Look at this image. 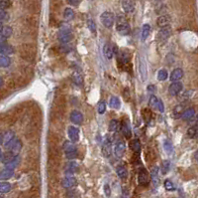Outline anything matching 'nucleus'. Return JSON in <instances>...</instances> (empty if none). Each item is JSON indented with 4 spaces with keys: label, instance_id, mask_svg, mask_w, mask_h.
<instances>
[{
    "label": "nucleus",
    "instance_id": "59",
    "mask_svg": "<svg viewBox=\"0 0 198 198\" xmlns=\"http://www.w3.org/2000/svg\"><path fill=\"white\" fill-rule=\"evenodd\" d=\"M1 154H2V151H1V148H0V156H1Z\"/></svg>",
    "mask_w": 198,
    "mask_h": 198
},
{
    "label": "nucleus",
    "instance_id": "27",
    "mask_svg": "<svg viewBox=\"0 0 198 198\" xmlns=\"http://www.w3.org/2000/svg\"><path fill=\"white\" fill-rule=\"evenodd\" d=\"M150 32V26L149 24H144L142 28V35H141V39L142 41H145L147 38L149 37Z\"/></svg>",
    "mask_w": 198,
    "mask_h": 198
},
{
    "label": "nucleus",
    "instance_id": "12",
    "mask_svg": "<svg viewBox=\"0 0 198 198\" xmlns=\"http://www.w3.org/2000/svg\"><path fill=\"white\" fill-rule=\"evenodd\" d=\"M122 7L126 13H132L136 7L135 0H122Z\"/></svg>",
    "mask_w": 198,
    "mask_h": 198
},
{
    "label": "nucleus",
    "instance_id": "24",
    "mask_svg": "<svg viewBox=\"0 0 198 198\" xmlns=\"http://www.w3.org/2000/svg\"><path fill=\"white\" fill-rule=\"evenodd\" d=\"M78 170V164L75 161H70L69 163H67L66 168H65V172L69 174H72L74 172H76Z\"/></svg>",
    "mask_w": 198,
    "mask_h": 198
},
{
    "label": "nucleus",
    "instance_id": "32",
    "mask_svg": "<svg viewBox=\"0 0 198 198\" xmlns=\"http://www.w3.org/2000/svg\"><path fill=\"white\" fill-rule=\"evenodd\" d=\"M10 64H11V61L9 58L4 56V55H0V67L6 68V67H9Z\"/></svg>",
    "mask_w": 198,
    "mask_h": 198
},
{
    "label": "nucleus",
    "instance_id": "38",
    "mask_svg": "<svg viewBox=\"0 0 198 198\" xmlns=\"http://www.w3.org/2000/svg\"><path fill=\"white\" fill-rule=\"evenodd\" d=\"M63 17H65L66 21H69V20H71V19H73V17H74L73 10L71 8H66L65 10V13H63Z\"/></svg>",
    "mask_w": 198,
    "mask_h": 198
},
{
    "label": "nucleus",
    "instance_id": "22",
    "mask_svg": "<svg viewBox=\"0 0 198 198\" xmlns=\"http://www.w3.org/2000/svg\"><path fill=\"white\" fill-rule=\"evenodd\" d=\"M13 175H14V170H12V169L5 168V169H3L2 171H0V179H2V180L9 179V178H11Z\"/></svg>",
    "mask_w": 198,
    "mask_h": 198
},
{
    "label": "nucleus",
    "instance_id": "14",
    "mask_svg": "<svg viewBox=\"0 0 198 198\" xmlns=\"http://www.w3.org/2000/svg\"><path fill=\"white\" fill-rule=\"evenodd\" d=\"M21 148H22V142L19 140H14L13 141H12V144L9 148L10 152L13 154L14 156H17V154L20 152Z\"/></svg>",
    "mask_w": 198,
    "mask_h": 198
},
{
    "label": "nucleus",
    "instance_id": "21",
    "mask_svg": "<svg viewBox=\"0 0 198 198\" xmlns=\"http://www.w3.org/2000/svg\"><path fill=\"white\" fill-rule=\"evenodd\" d=\"M103 53H104L105 55V57L107 59H112L113 58V55H114V49L111 47V45L109 44V43H106V44L104 45V47H103Z\"/></svg>",
    "mask_w": 198,
    "mask_h": 198
},
{
    "label": "nucleus",
    "instance_id": "45",
    "mask_svg": "<svg viewBox=\"0 0 198 198\" xmlns=\"http://www.w3.org/2000/svg\"><path fill=\"white\" fill-rule=\"evenodd\" d=\"M87 26H88L89 30H90L92 33H95V32H96V25H95V23H94L93 20H91V19H89V20L87 21Z\"/></svg>",
    "mask_w": 198,
    "mask_h": 198
},
{
    "label": "nucleus",
    "instance_id": "9",
    "mask_svg": "<svg viewBox=\"0 0 198 198\" xmlns=\"http://www.w3.org/2000/svg\"><path fill=\"white\" fill-rule=\"evenodd\" d=\"M14 140H15V133L13 132H11V130H9V132H7L5 134H4V136H2V142H3L4 146H5V148L9 149L12 141H13Z\"/></svg>",
    "mask_w": 198,
    "mask_h": 198
},
{
    "label": "nucleus",
    "instance_id": "11",
    "mask_svg": "<svg viewBox=\"0 0 198 198\" xmlns=\"http://www.w3.org/2000/svg\"><path fill=\"white\" fill-rule=\"evenodd\" d=\"M170 35H171V28H170L169 26L168 27H164V28H161L160 30V32L157 34V38L160 41H165L168 40V39L170 37Z\"/></svg>",
    "mask_w": 198,
    "mask_h": 198
},
{
    "label": "nucleus",
    "instance_id": "19",
    "mask_svg": "<svg viewBox=\"0 0 198 198\" xmlns=\"http://www.w3.org/2000/svg\"><path fill=\"white\" fill-rule=\"evenodd\" d=\"M150 178H152V182L154 186V188H157L158 184H160V177H158V168L157 166L152 169V173H150Z\"/></svg>",
    "mask_w": 198,
    "mask_h": 198
},
{
    "label": "nucleus",
    "instance_id": "46",
    "mask_svg": "<svg viewBox=\"0 0 198 198\" xmlns=\"http://www.w3.org/2000/svg\"><path fill=\"white\" fill-rule=\"evenodd\" d=\"M10 7V1L9 0H0V9L5 10Z\"/></svg>",
    "mask_w": 198,
    "mask_h": 198
},
{
    "label": "nucleus",
    "instance_id": "34",
    "mask_svg": "<svg viewBox=\"0 0 198 198\" xmlns=\"http://www.w3.org/2000/svg\"><path fill=\"white\" fill-rule=\"evenodd\" d=\"M169 167H170V162L169 160L168 159H165L161 162V172L162 174H166L168 171H169Z\"/></svg>",
    "mask_w": 198,
    "mask_h": 198
},
{
    "label": "nucleus",
    "instance_id": "41",
    "mask_svg": "<svg viewBox=\"0 0 198 198\" xmlns=\"http://www.w3.org/2000/svg\"><path fill=\"white\" fill-rule=\"evenodd\" d=\"M187 136L191 138H194L197 136V126H190V128L187 129Z\"/></svg>",
    "mask_w": 198,
    "mask_h": 198
},
{
    "label": "nucleus",
    "instance_id": "57",
    "mask_svg": "<svg viewBox=\"0 0 198 198\" xmlns=\"http://www.w3.org/2000/svg\"><path fill=\"white\" fill-rule=\"evenodd\" d=\"M2 28H3V25H2V23L0 22V32H1V30H2Z\"/></svg>",
    "mask_w": 198,
    "mask_h": 198
},
{
    "label": "nucleus",
    "instance_id": "56",
    "mask_svg": "<svg viewBox=\"0 0 198 198\" xmlns=\"http://www.w3.org/2000/svg\"><path fill=\"white\" fill-rule=\"evenodd\" d=\"M2 85H3V79L0 77V88L2 87Z\"/></svg>",
    "mask_w": 198,
    "mask_h": 198
},
{
    "label": "nucleus",
    "instance_id": "43",
    "mask_svg": "<svg viewBox=\"0 0 198 198\" xmlns=\"http://www.w3.org/2000/svg\"><path fill=\"white\" fill-rule=\"evenodd\" d=\"M73 80H74L75 84L78 85V86H80L82 84V77H81V75L77 72H75L73 74Z\"/></svg>",
    "mask_w": 198,
    "mask_h": 198
},
{
    "label": "nucleus",
    "instance_id": "48",
    "mask_svg": "<svg viewBox=\"0 0 198 198\" xmlns=\"http://www.w3.org/2000/svg\"><path fill=\"white\" fill-rule=\"evenodd\" d=\"M8 18H9V15H8L6 11L3 10V9H0V22L6 21V20H8Z\"/></svg>",
    "mask_w": 198,
    "mask_h": 198
},
{
    "label": "nucleus",
    "instance_id": "25",
    "mask_svg": "<svg viewBox=\"0 0 198 198\" xmlns=\"http://www.w3.org/2000/svg\"><path fill=\"white\" fill-rule=\"evenodd\" d=\"M116 172H117V175L121 178V179H125L128 176V171L124 165H119L118 167L116 168Z\"/></svg>",
    "mask_w": 198,
    "mask_h": 198
},
{
    "label": "nucleus",
    "instance_id": "61",
    "mask_svg": "<svg viewBox=\"0 0 198 198\" xmlns=\"http://www.w3.org/2000/svg\"><path fill=\"white\" fill-rule=\"evenodd\" d=\"M0 198H3V197H1V196H0Z\"/></svg>",
    "mask_w": 198,
    "mask_h": 198
},
{
    "label": "nucleus",
    "instance_id": "10",
    "mask_svg": "<svg viewBox=\"0 0 198 198\" xmlns=\"http://www.w3.org/2000/svg\"><path fill=\"white\" fill-rule=\"evenodd\" d=\"M139 71H140V76L143 82H145L147 80V65L145 59H143L142 57H139Z\"/></svg>",
    "mask_w": 198,
    "mask_h": 198
},
{
    "label": "nucleus",
    "instance_id": "13",
    "mask_svg": "<svg viewBox=\"0 0 198 198\" xmlns=\"http://www.w3.org/2000/svg\"><path fill=\"white\" fill-rule=\"evenodd\" d=\"M67 134H69V140L71 142H76L79 140V129L76 126H69V130H67Z\"/></svg>",
    "mask_w": 198,
    "mask_h": 198
},
{
    "label": "nucleus",
    "instance_id": "33",
    "mask_svg": "<svg viewBox=\"0 0 198 198\" xmlns=\"http://www.w3.org/2000/svg\"><path fill=\"white\" fill-rule=\"evenodd\" d=\"M19 160H20V158H19L18 156H14V157H13V159H12L10 162H8V163L6 164V168L14 170V168L18 165Z\"/></svg>",
    "mask_w": 198,
    "mask_h": 198
},
{
    "label": "nucleus",
    "instance_id": "53",
    "mask_svg": "<svg viewBox=\"0 0 198 198\" xmlns=\"http://www.w3.org/2000/svg\"><path fill=\"white\" fill-rule=\"evenodd\" d=\"M80 2V0H69V3L72 6H77Z\"/></svg>",
    "mask_w": 198,
    "mask_h": 198
},
{
    "label": "nucleus",
    "instance_id": "30",
    "mask_svg": "<svg viewBox=\"0 0 198 198\" xmlns=\"http://www.w3.org/2000/svg\"><path fill=\"white\" fill-rule=\"evenodd\" d=\"M108 128H109L110 132L115 133V132H117L119 129H120V124H119V121L117 120H112V121H110Z\"/></svg>",
    "mask_w": 198,
    "mask_h": 198
},
{
    "label": "nucleus",
    "instance_id": "3",
    "mask_svg": "<svg viewBox=\"0 0 198 198\" xmlns=\"http://www.w3.org/2000/svg\"><path fill=\"white\" fill-rule=\"evenodd\" d=\"M63 148H65V156L67 159H74V158H76L78 154V150L72 144H69L67 141L65 142L63 144Z\"/></svg>",
    "mask_w": 198,
    "mask_h": 198
},
{
    "label": "nucleus",
    "instance_id": "23",
    "mask_svg": "<svg viewBox=\"0 0 198 198\" xmlns=\"http://www.w3.org/2000/svg\"><path fill=\"white\" fill-rule=\"evenodd\" d=\"M120 128H121V130H122L123 134H124V136H125V137L130 138L131 136H132V133H131L130 125H129L128 124H127V121H123V122H122V125H120Z\"/></svg>",
    "mask_w": 198,
    "mask_h": 198
},
{
    "label": "nucleus",
    "instance_id": "55",
    "mask_svg": "<svg viewBox=\"0 0 198 198\" xmlns=\"http://www.w3.org/2000/svg\"><path fill=\"white\" fill-rule=\"evenodd\" d=\"M148 91H149V92H152V91L154 92V86H150H150L148 87Z\"/></svg>",
    "mask_w": 198,
    "mask_h": 198
},
{
    "label": "nucleus",
    "instance_id": "2",
    "mask_svg": "<svg viewBox=\"0 0 198 198\" xmlns=\"http://www.w3.org/2000/svg\"><path fill=\"white\" fill-rule=\"evenodd\" d=\"M116 29L118 31V33L121 35H128L130 33L131 27L129 25V23L127 22L125 16H123V15H119L118 16Z\"/></svg>",
    "mask_w": 198,
    "mask_h": 198
},
{
    "label": "nucleus",
    "instance_id": "26",
    "mask_svg": "<svg viewBox=\"0 0 198 198\" xmlns=\"http://www.w3.org/2000/svg\"><path fill=\"white\" fill-rule=\"evenodd\" d=\"M14 52V49L13 47L10 46V45H7V44H2L0 45V54H3V55H10Z\"/></svg>",
    "mask_w": 198,
    "mask_h": 198
},
{
    "label": "nucleus",
    "instance_id": "35",
    "mask_svg": "<svg viewBox=\"0 0 198 198\" xmlns=\"http://www.w3.org/2000/svg\"><path fill=\"white\" fill-rule=\"evenodd\" d=\"M12 32H13V30H12L11 27L6 26V27H3V28H2L1 32H0V35H2V36L6 39V38H8V37L11 36Z\"/></svg>",
    "mask_w": 198,
    "mask_h": 198
},
{
    "label": "nucleus",
    "instance_id": "58",
    "mask_svg": "<svg viewBox=\"0 0 198 198\" xmlns=\"http://www.w3.org/2000/svg\"><path fill=\"white\" fill-rule=\"evenodd\" d=\"M1 142H2V134L0 133V144H1Z\"/></svg>",
    "mask_w": 198,
    "mask_h": 198
},
{
    "label": "nucleus",
    "instance_id": "7",
    "mask_svg": "<svg viewBox=\"0 0 198 198\" xmlns=\"http://www.w3.org/2000/svg\"><path fill=\"white\" fill-rule=\"evenodd\" d=\"M182 89H183V86H182L181 83H179V82H173L172 84L169 86V88H168V94L170 95V96L175 97V96H177V95L181 92Z\"/></svg>",
    "mask_w": 198,
    "mask_h": 198
},
{
    "label": "nucleus",
    "instance_id": "39",
    "mask_svg": "<svg viewBox=\"0 0 198 198\" xmlns=\"http://www.w3.org/2000/svg\"><path fill=\"white\" fill-rule=\"evenodd\" d=\"M157 80L158 81H164L168 79V71L164 70V69H161L157 72Z\"/></svg>",
    "mask_w": 198,
    "mask_h": 198
},
{
    "label": "nucleus",
    "instance_id": "42",
    "mask_svg": "<svg viewBox=\"0 0 198 198\" xmlns=\"http://www.w3.org/2000/svg\"><path fill=\"white\" fill-rule=\"evenodd\" d=\"M102 153H103V155L106 156V157L110 156V154H111V149H110V145H109V144H103Z\"/></svg>",
    "mask_w": 198,
    "mask_h": 198
},
{
    "label": "nucleus",
    "instance_id": "28",
    "mask_svg": "<svg viewBox=\"0 0 198 198\" xmlns=\"http://www.w3.org/2000/svg\"><path fill=\"white\" fill-rule=\"evenodd\" d=\"M109 105L112 109L118 110V109H120V106H121V102L117 97H112L109 101Z\"/></svg>",
    "mask_w": 198,
    "mask_h": 198
},
{
    "label": "nucleus",
    "instance_id": "17",
    "mask_svg": "<svg viewBox=\"0 0 198 198\" xmlns=\"http://www.w3.org/2000/svg\"><path fill=\"white\" fill-rule=\"evenodd\" d=\"M62 187H65V188H71L76 185V179H75L73 176H67L62 179Z\"/></svg>",
    "mask_w": 198,
    "mask_h": 198
},
{
    "label": "nucleus",
    "instance_id": "1",
    "mask_svg": "<svg viewBox=\"0 0 198 198\" xmlns=\"http://www.w3.org/2000/svg\"><path fill=\"white\" fill-rule=\"evenodd\" d=\"M58 40L62 44H66L71 40V37H72V33H71V28L69 25L67 24H62L61 26L58 31Z\"/></svg>",
    "mask_w": 198,
    "mask_h": 198
},
{
    "label": "nucleus",
    "instance_id": "16",
    "mask_svg": "<svg viewBox=\"0 0 198 198\" xmlns=\"http://www.w3.org/2000/svg\"><path fill=\"white\" fill-rule=\"evenodd\" d=\"M70 121L75 125L82 124V121H83L82 114L80 112H78V110H72L70 114Z\"/></svg>",
    "mask_w": 198,
    "mask_h": 198
},
{
    "label": "nucleus",
    "instance_id": "49",
    "mask_svg": "<svg viewBox=\"0 0 198 198\" xmlns=\"http://www.w3.org/2000/svg\"><path fill=\"white\" fill-rule=\"evenodd\" d=\"M164 146L165 151L168 152V153H171V152H172V144H170L168 140H165V141H164Z\"/></svg>",
    "mask_w": 198,
    "mask_h": 198
},
{
    "label": "nucleus",
    "instance_id": "54",
    "mask_svg": "<svg viewBox=\"0 0 198 198\" xmlns=\"http://www.w3.org/2000/svg\"><path fill=\"white\" fill-rule=\"evenodd\" d=\"M5 41H6V39L4 38L2 35H0V45H2V44H5Z\"/></svg>",
    "mask_w": 198,
    "mask_h": 198
},
{
    "label": "nucleus",
    "instance_id": "6",
    "mask_svg": "<svg viewBox=\"0 0 198 198\" xmlns=\"http://www.w3.org/2000/svg\"><path fill=\"white\" fill-rule=\"evenodd\" d=\"M150 175L148 171H147L146 168H141L140 171H139V175H138V181L140 185H148L150 183Z\"/></svg>",
    "mask_w": 198,
    "mask_h": 198
},
{
    "label": "nucleus",
    "instance_id": "50",
    "mask_svg": "<svg viewBox=\"0 0 198 198\" xmlns=\"http://www.w3.org/2000/svg\"><path fill=\"white\" fill-rule=\"evenodd\" d=\"M191 95H192V91H186L185 93H183L181 95V98H179V100L180 101H185V100H187V99L189 97H191Z\"/></svg>",
    "mask_w": 198,
    "mask_h": 198
},
{
    "label": "nucleus",
    "instance_id": "29",
    "mask_svg": "<svg viewBox=\"0 0 198 198\" xmlns=\"http://www.w3.org/2000/svg\"><path fill=\"white\" fill-rule=\"evenodd\" d=\"M13 157H14V155L10 151H7L5 153H2L1 156H0V158H1V161L3 162V163H5V164H7L8 162H10L12 159H13Z\"/></svg>",
    "mask_w": 198,
    "mask_h": 198
},
{
    "label": "nucleus",
    "instance_id": "4",
    "mask_svg": "<svg viewBox=\"0 0 198 198\" xmlns=\"http://www.w3.org/2000/svg\"><path fill=\"white\" fill-rule=\"evenodd\" d=\"M114 20H115L114 14L112 12H109V11L103 12L100 16V21L106 28H111L114 24Z\"/></svg>",
    "mask_w": 198,
    "mask_h": 198
},
{
    "label": "nucleus",
    "instance_id": "52",
    "mask_svg": "<svg viewBox=\"0 0 198 198\" xmlns=\"http://www.w3.org/2000/svg\"><path fill=\"white\" fill-rule=\"evenodd\" d=\"M104 192L106 194V196H110V193H111V190H110V187L108 184H105L104 185Z\"/></svg>",
    "mask_w": 198,
    "mask_h": 198
},
{
    "label": "nucleus",
    "instance_id": "47",
    "mask_svg": "<svg viewBox=\"0 0 198 198\" xmlns=\"http://www.w3.org/2000/svg\"><path fill=\"white\" fill-rule=\"evenodd\" d=\"M164 188L168 190V191H172V190H174V185L171 181L168 179L164 181Z\"/></svg>",
    "mask_w": 198,
    "mask_h": 198
},
{
    "label": "nucleus",
    "instance_id": "60",
    "mask_svg": "<svg viewBox=\"0 0 198 198\" xmlns=\"http://www.w3.org/2000/svg\"><path fill=\"white\" fill-rule=\"evenodd\" d=\"M157 1H161V0H157Z\"/></svg>",
    "mask_w": 198,
    "mask_h": 198
},
{
    "label": "nucleus",
    "instance_id": "44",
    "mask_svg": "<svg viewBox=\"0 0 198 198\" xmlns=\"http://www.w3.org/2000/svg\"><path fill=\"white\" fill-rule=\"evenodd\" d=\"M97 110H98V113L100 114H103L105 113V110H106V104H105V102H99V104H98V108H97Z\"/></svg>",
    "mask_w": 198,
    "mask_h": 198
},
{
    "label": "nucleus",
    "instance_id": "8",
    "mask_svg": "<svg viewBox=\"0 0 198 198\" xmlns=\"http://www.w3.org/2000/svg\"><path fill=\"white\" fill-rule=\"evenodd\" d=\"M125 149H126L125 142L123 140L117 141V144H115V148H114V153H115V155H116V157L121 158L123 155H124Z\"/></svg>",
    "mask_w": 198,
    "mask_h": 198
},
{
    "label": "nucleus",
    "instance_id": "20",
    "mask_svg": "<svg viewBox=\"0 0 198 198\" xmlns=\"http://www.w3.org/2000/svg\"><path fill=\"white\" fill-rule=\"evenodd\" d=\"M194 116H195V110H194L193 108H189V109L184 110L183 112H182L180 118L184 121H189V120H191Z\"/></svg>",
    "mask_w": 198,
    "mask_h": 198
},
{
    "label": "nucleus",
    "instance_id": "31",
    "mask_svg": "<svg viewBox=\"0 0 198 198\" xmlns=\"http://www.w3.org/2000/svg\"><path fill=\"white\" fill-rule=\"evenodd\" d=\"M119 57H120L121 61L123 63H128L130 61V58H131V54L126 50H122L120 54H119Z\"/></svg>",
    "mask_w": 198,
    "mask_h": 198
},
{
    "label": "nucleus",
    "instance_id": "15",
    "mask_svg": "<svg viewBox=\"0 0 198 198\" xmlns=\"http://www.w3.org/2000/svg\"><path fill=\"white\" fill-rule=\"evenodd\" d=\"M170 22H171V18L168 15H162V16H160L157 20V24L158 27L161 28H164V27H168Z\"/></svg>",
    "mask_w": 198,
    "mask_h": 198
},
{
    "label": "nucleus",
    "instance_id": "36",
    "mask_svg": "<svg viewBox=\"0 0 198 198\" xmlns=\"http://www.w3.org/2000/svg\"><path fill=\"white\" fill-rule=\"evenodd\" d=\"M130 148H131V149H132L133 151H135V152L140 151V149H141V144H140V141H139V140H134L131 141Z\"/></svg>",
    "mask_w": 198,
    "mask_h": 198
},
{
    "label": "nucleus",
    "instance_id": "5",
    "mask_svg": "<svg viewBox=\"0 0 198 198\" xmlns=\"http://www.w3.org/2000/svg\"><path fill=\"white\" fill-rule=\"evenodd\" d=\"M149 105L150 106H152L153 109H157V110H160V113H164V104H162L161 100H158V99L152 95L149 100Z\"/></svg>",
    "mask_w": 198,
    "mask_h": 198
},
{
    "label": "nucleus",
    "instance_id": "51",
    "mask_svg": "<svg viewBox=\"0 0 198 198\" xmlns=\"http://www.w3.org/2000/svg\"><path fill=\"white\" fill-rule=\"evenodd\" d=\"M113 142V137L110 136V134H106L105 136V140H104V144L111 145Z\"/></svg>",
    "mask_w": 198,
    "mask_h": 198
},
{
    "label": "nucleus",
    "instance_id": "18",
    "mask_svg": "<svg viewBox=\"0 0 198 198\" xmlns=\"http://www.w3.org/2000/svg\"><path fill=\"white\" fill-rule=\"evenodd\" d=\"M182 77H183V71L180 68H176L172 71L171 75H170V81H172V83L177 82L182 79Z\"/></svg>",
    "mask_w": 198,
    "mask_h": 198
},
{
    "label": "nucleus",
    "instance_id": "37",
    "mask_svg": "<svg viewBox=\"0 0 198 198\" xmlns=\"http://www.w3.org/2000/svg\"><path fill=\"white\" fill-rule=\"evenodd\" d=\"M11 190V184L8 182H0V193H7Z\"/></svg>",
    "mask_w": 198,
    "mask_h": 198
},
{
    "label": "nucleus",
    "instance_id": "40",
    "mask_svg": "<svg viewBox=\"0 0 198 198\" xmlns=\"http://www.w3.org/2000/svg\"><path fill=\"white\" fill-rule=\"evenodd\" d=\"M184 109V106H183V105H178L175 109H174V110H173V116L175 117L176 118H180L181 117V114H182V112H183V110Z\"/></svg>",
    "mask_w": 198,
    "mask_h": 198
}]
</instances>
